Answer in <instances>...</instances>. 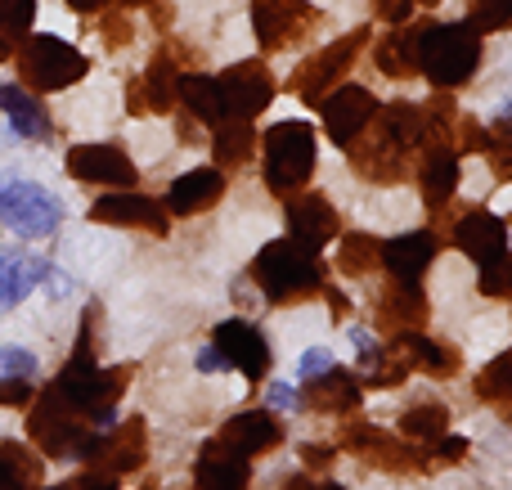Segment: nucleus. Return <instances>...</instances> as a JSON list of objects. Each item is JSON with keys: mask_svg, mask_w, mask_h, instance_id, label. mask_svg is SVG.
Returning <instances> with one entry per match:
<instances>
[{"mask_svg": "<svg viewBox=\"0 0 512 490\" xmlns=\"http://www.w3.org/2000/svg\"><path fill=\"white\" fill-rule=\"evenodd\" d=\"M248 279L261 288L270 306H301L324 293L328 266L319 261V248H306L301 239H274L252 257Z\"/></svg>", "mask_w": 512, "mask_h": 490, "instance_id": "nucleus-1", "label": "nucleus"}, {"mask_svg": "<svg viewBox=\"0 0 512 490\" xmlns=\"http://www.w3.org/2000/svg\"><path fill=\"white\" fill-rule=\"evenodd\" d=\"M481 68V32L472 23H418V72L436 90H459Z\"/></svg>", "mask_w": 512, "mask_h": 490, "instance_id": "nucleus-2", "label": "nucleus"}, {"mask_svg": "<svg viewBox=\"0 0 512 490\" xmlns=\"http://www.w3.org/2000/svg\"><path fill=\"white\" fill-rule=\"evenodd\" d=\"M14 68H18V86L32 95H59V90L77 86L90 72V59L68 45L63 36L50 32H27L23 45L14 50Z\"/></svg>", "mask_w": 512, "mask_h": 490, "instance_id": "nucleus-3", "label": "nucleus"}, {"mask_svg": "<svg viewBox=\"0 0 512 490\" xmlns=\"http://www.w3.org/2000/svg\"><path fill=\"white\" fill-rule=\"evenodd\" d=\"M261 149L270 194L288 198L310 185V176H315V131H310V122H274L261 135Z\"/></svg>", "mask_w": 512, "mask_h": 490, "instance_id": "nucleus-4", "label": "nucleus"}, {"mask_svg": "<svg viewBox=\"0 0 512 490\" xmlns=\"http://www.w3.org/2000/svg\"><path fill=\"white\" fill-rule=\"evenodd\" d=\"M32 401L36 405H32V414H27V437H32V446L41 450L45 459H81V450H86V441L95 437V432L72 410L68 396L50 383L41 396H32Z\"/></svg>", "mask_w": 512, "mask_h": 490, "instance_id": "nucleus-5", "label": "nucleus"}, {"mask_svg": "<svg viewBox=\"0 0 512 490\" xmlns=\"http://www.w3.org/2000/svg\"><path fill=\"white\" fill-rule=\"evenodd\" d=\"M364 45H369V27H355V32L337 36L333 45H324L319 54H310V59L301 63L297 72H292V77H288V90L301 99V104L315 108L319 99L328 95V90L346 81V72H351V63L360 59Z\"/></svg>", "mask_w": 512, "mask_h": 490, "instance_id": "nucleus-6", "label": "nucleus"}, {"mask_svg": "<svg viewBox=\"0 0 512 490\" xmlns=\"http://www.w3.org/2000/svg\"><path fill=\"white\" fill-rule=\"evenodd\" d=\"M346 158H351L355 176L373 180V185H400V180L409 176V167H414V149H405V144L378 122V113L346 144Z\"/></svg>", "mask_w": 512, "mask_h": 490, "instance_id": "nucleus-7", "label": "nucleus"}, {"mask_svg": "<svg viewBox=\"0 0 512 490\" xmlns=\"http://www.w3.org/2000/svg\"><path fill=\"white\" fill-rule=\"evenodd\" d=\"M337 441H342L346 455L364 459V464L382 468V473H427V459L423 450H418V441H405V437H391V432L373 428V423H346L342 432H337Z\"/></svg>", "mask_w": 512, "mask_h": 490, "instance_id": "nucleus-8", "label": "nucleus"}, {"mask_svg": "<svg viewBox=\"0 0 512 490\" xmlns=\"http://www.w3.org/2000/svg\"><path fill=\"white\" fill-rule=\"evenodd\" d=\"M144 459H149V428H144L140 414L117 423V428H108L104 437H90L86 450H81V464H86L90 473H104V477L140 473Z\"/></svg>", "mask_w": 512, "mask_h": 490, "instance_id": "nucleus-9", "label": "nucleus"}, {"mask_svg": "<svg viewBox=\"0 0 512 490\" xmlns=\"http://www.w3.org/2000/svg\"><path fill=\"white\" fill-rule=\"evenodd\" d=\"M319 27V9L310 0H252V32L265 54L301 45Z\"/></svg>", "mask_w": 512, "mask_h": 490, "instance_id": "nucleus-10", "label": "nucleus"}, {"mask_svg": "<svg viewBox=\"0 0 512 490\" xmlns=\"http://www.w3.org/2000/svg\"><path fill=\"white\" fill-rule=\"evenodd\" d=\"M131 378H135V365H117V369H95V374L77 378V383H59V378H54V387L68 396L72 410H77L90 428H113L117 401L126 396Z\"/></svg>", "mask_w": 512, "mask_h": 490, "instance_id": "nucleus-11", "label": "nucleus"}, {"mask_svg": "<svg viewBox=\"0 0 512 490\" xmlns=\"http://www.w3.org/2000/svg\"><path fill=\"white\" fill-rule=\"evenodd\" d=\"M216 95H221V117L256 122L274 104V72L261 59H243L216 77Z\"/></svg>", "mask_w": 512, "mask_h": 490, "instance_id": "nucleus-12", "label": "nucleus"}, {"mask_svg": "<svg viewBox=\"0 0 512 490\" xmlns=\"http://www.w3.org/2000/svg\"><path fill=\"white\" fill-rule=\"evenodd\" d=\"M180 72H185V63H180V41H162V50L149 59V68H144L140 77H131V90H126L131 117L171 113V108H176Z\"/></svg>", "mask_w": 512, "mask_h": 490, "instance_id": "nucleus-13", "label": "nucleus"}, {"mask_svg": "<svg viewBox=\"0 0 512 490\" xmlns=\"http://www.w3.org/2000/svg\"><path fill=\"white\" fill-rule=\"evenodd\" d=\"M0 221L14 234H23V239H45V234L59 230L63 207L59 198H50L32 180H14V185L0 189Z\"/></svg>", "mask_w": 512, "mask_h": 490, "instance_id": "nucleus-14", "label": "nucleus"}, {"mask_svg": "<svg viewBox=\"0 0 512 490\" xmlns=\"http://www.w3.org/2000/svg\"><path fill=\"white\" fill-rule=\"evenodd\" d=\"M63 171L81 185H104V189H135L140 171H135L131 153L122 144H77L63 158Z\"/></svg>", "mask_w": 512, "mask_h": 490, "instance_id": "nucleus-15", "label": "nucleus"}, {"mask_svg": "<svg viewBox=\"0 0 512 490\" xmlns=\"http://www.w3.org/2000/svg\"><path fill=\"white\" fill-rule=\"evenodd\" d=\"M90 221L117 225V230H144V234H158V239L171 234L167 207L153 203L149 194H135V189H113V194L95 198V203H90Z\"/></svg>", "mask_w": 512, "mask_h": 490, "instance_id": "nucleus-16", "label": "nucleus"}, {"mask_svg": "<svg viewBox=\"0 0 512 490\" xmlns=\"http://www.w3.org/2000/svg\"><path fill=\"white\" fill-rule=\"evenodd\" d=\"M212 347L221 351L225 365L239 369L248 383H261L274 369V356H270V347H265L261 329H252L248 320H221L212 329Z\"/></svg>", "mask_w": 512, "mask_h": 490, "instance_id": "nucleus-17", "label": "nucleus"}, {"mask_svg": "<svg viewBox=\"0 0 512 490\" xmlns=\"http://www.w3.org/2000/svg\"><path fill=\"white\" fill-rule=\"evenodd\" d=\"M319 117H324V131L328 140L337 144V149H346V144L355 140V135L364 131V126L373 122V113H378V99L369 95L364 86H333L324 99H319Z\"/></svg>", "mask_w": 512, "mask_h": 490, "instance_id": "nucleus-18", "label": "nucleus"}, {"mask_svg": "<svg viewBox=\"0 0 512 490\" xmlns=\"http://www.w3.org/2000/svg\"><path fill=\"white\" fill-rule=\"evenodd\" d=\"M427 315H432V306H427V297H423V284H400V279H391L378 293V306H373V329H378L382 338L423 333Z\"/></svg>", "mask_w": 512, "mask_h": 490, "instance_id": "nucleus-19", "label": "nucleus"}, {"mask_svg": "<svg viewBox=\"0 0 512 490\" xmlns=\"http://www.w3.org/2000/svg\"><path fill=\"white\" fill-rule=\"evenodd\" d=\"M283 221H288L292 239H301L306 248H324V243H333L337 234H342V216H337V207L328 203L324 194H315V189H297V194H288Z\"/></svg>", "mask_w": 512, "mask_h": 490, "instance_id": "nucleus-20", "label": "nucleus"}, {"mask_svg": "<svg viewBox=\"0 0 512 490\" xmlns=\"http://www.w3.org/2000/svg\"><path fill=\"white\" fill-rule=\"evenodd\" d=\"M360 401H364V383L337 365L306 378L297 392V405H306V410H315V414H355Z\"/></svg>", "mask_w": 512, "mask_h": 490, "instance_id": "nucleus-21", "label": "nucleus"}, {"mask_svg": "<svg viewBox=\"0 0 512 490\" xmlns=\"http://www.w3.org/2000/svg\"><path fill=\"white\" fill-rule=\"evenodd\" d=\"M454 248H459L463 257H472L477 266H486L490 257L508 252V225H504V216L486 212V207H472V212H463L459 225H454Z\"/></svg>", "mask_w": 512, "mask_h": 490, "instance_id": "nucleus-22", "label": "nucleus"}, {"mask_svg": "<svg viewBox=\"0 0 512 490\" xmlns=\"http://www.w3.org/2000/svg\"><path fill=\"white\" fill-rule=\"evenodd\" d=\"M194 477L203 490H248L252 459L239 455V450H230L221 437H212V441H203V450H198Z\"/></svg>", "mask_w": 512, "mask_h": 490, "instance_id": "nucleus-23", "label": "nucleus"}, {"mask_svg": "<svg viewBox=\"0 0 512 490\" xmlns=\"http://www.w3.org/2000/svg\"><path fill=\"white\" fill-rule=\"evenodd\" d=\"M216 437L230 450H239V455L256 459V455H270V450L283 446V423L274 419L270 410H243V414H234Z\"/></svg>", "mask_w": 512, "mask_h": 490, "instance_id": "nucleus-24", "label": "nucleus"}, {"mask_svg": "<svg viewBox=\"0 0 512 490\" xmlns=\"http://www.w3.org/2000/svg\"><path fill=\"white\" fill-rule=\"evenodd\" d=\"M432 261H436V234L432 230H414V234H400V239L382 243V266H387L391 279H400V284H423Z\"/></svg>", "mask_w": 512, "mask_h": 490, "instance_id": "nucleus-25", "label": "nucleus"}, {"mask_svg": "<svg viewBox=\"0 0 512 490\" xmlns=\"http://www.w3.org/2000/svg\"><path fill=\"white\" fill-rule=\"evenodd\" d=\"M221 198H225V176H221V167H194V171H185V176L171 180V189H167V207H171L176 216L212 212Z\"/></svg>", "mask_w": 512, "mask_h": 490, "instance_id": "nucleus-26", "label": "nucleus"}, {"mask_svg": "<svg viewBox=\"0 0 512 490\" xmlns=\"http://www.w3.org/2000/svg\"><path fill=\"white\" fill-rule=\"evenodd\" d=\"M459 153L454 149H423V162H418V189H423V203L432 207V212H441L445 203L454 198V189H459Z\"/></svg>", "mask_w": 512, "mask_h": 490, "instance_id": "nucleus-27", "label": "nucleus"}, {"mask_svg": "<svg viewBox=\"0 0 512 490\" xmlns=\"http://www.w3.org/2000/svg\"><path fill=\"white\" fill-rule=\"evenodd\" d=\"M0 108H5L9 126H14L23 140H50L54 126H50V113H45L41 95L23 86H0Z\"/></svg>", "mask_w": 512, "mask_h": 490, "instance_id": "nucleus-28", "label": "nucleus"}, {"mask_svg": "<svg viewBox=\"0 0 512 490\" xmlns=\"http://www.w3.org/2000/svg\"><path fill=\"white\" fill-rule=\"evenodd\" d=\"M396 342H400V347H405L409 365H414V369H423L427 378H441V383H450V378L463 369L459 351H454L450 342H432V338H427V333H400Z\"/></svg>", "mask_w": 512, "mask_h": 490, "instance_id": "nucleus-29", "label": "nucleus"}, {"mask_svg": "<svg viewBox=\"0 0 512 490\" xmlns=\"http://www.w3.org/2000/svg\"><path fill=\"white\" fill-rule=\"evenodd\" d=\"M373 63H378V72H387V77H396V81L418 77V27L400 23L396 32L382 36V41L373 45Z\"/></svg>", "mask_w": 512, "mask_h": 490, "instance_id": "nucleus-30", "label": "nucleus"}, {"mask_svg": "<svg viewBox=\"0 0 512 490\" xmlns=\"http://www.w3.org/2000/svg\"><path fill=\"white\" fill-rule=\"evenodd\" d=\"M252 153H256V126L243 122V117H221V122H216V135H212L216 167L239 171L252 162Z\"/></svg>", "mask_w": 512, "mask_h": 490, "instance_id": "nucleus-31", "label": "nucleus"}, {"mask_svg": "<svg viewBox=\"0 0 512 490\" xmlns=\"http://www.w3.org/2000/svg\"><path fill=\"white\" fill-rule=\"evenodd\" d=\"M45 482V459L23 441H0V490H36Z\"/></svg>", "mask_w": 512, "mask_h": 490, "instance_id": "nucleus-32", "label": "nucleus"}, {"mask_svg": "<svg viewBox=\"0 0 512 490\" xmlns=\"http://www.w3.org/2000/svg\"><path fill=\"white\" fill-rule=\"evenodd\" d=\"M176 104H185V117H198L203 126L221 122V95H216V77L207 72H180L176 81Z\"/></svg>", "mask_w": 512, "mask_h": 490, "instance_id": "nucleus-33", "label": "nucleus"}, {"mask_svg": "<svg viewBox=\"0 0 512 490\" xmlns=\"http://www.w3.org/2000/svg\"><path fill=\"white\" fill-rule=\"evenodd\" d=\"M50 266L36 257H0V311H14L36 284H45Z\"/></svg>", "mask_w": 512, "mask_h": 490, "instance_id": "nucleus-34", "label": "nucleus"}, {"mask_svg": "<svg viewBox=\"0 0 512 490\" xmlns=\"http://www.w3.org/2000/svg\"><path fill=\"white\" fill-rule=\"evenodd\" d=\"M337 270L346 279H369L373 270L382 266V239H373L369 230H355V234H337Z\"/></svg>", "mask_w": 512, "mask_h": 490, "instance_id": "nucleus-35", "label": "nucleus"}, {"mask_svg": "<svg viewBox=\"0 0 512 490\" xmlns=\"http://www.w3.org/2000/svg\"><path fill=\"white\" fill-rule=\"evenodd\" d=\"M32 18H36V0H0V63L14 59L23 36L32 32Z\"/></svg>", "mask_w": 512, "mask_h": 490, "instance_id": "nucleus-36", "label": "nucleus"}, {"mask_svg": "<svg viewBox=\"0 0 512 490\" xmlns=\"http://www.w3.org/2000/svg\"><path fill=\"white\" fill-rule=\"evenodd\" d=\"M477 396L486 405H495V410L508 419V405H512V351H499V356L477 374Z\"/></svg>", "mask_w": 512, "mask_h": 490, "instance_id": "nucleus-37", "label": "nucleus"}, {"mask_svg": "<svg viewBox=\"0 0 512 490\" xmlns=\"http://www.w3.org/2000/svg\"><path fill=\"white\" fill-rule=\"evenodd\" d=\"M445 428H450V410L436 401H418L414 410H405V419H400V437L405 441H432V437H441Z\"/></svg>", "mask_w": 512, "mask_h": 490, "instance_id": "nucleus-38", "label": "nucleus"}, {"mask_svg": "<svg viewBox=\"0 0 512 490\" xmlns=\"http://www.w3.org/2000/svg\"><path fill=\"white\" fill-rule=\"evenodd\" d=\"M481 153H486L490 167H495V180L512 176V126H508V113L495 117V126H490L486 140H481Z\"/></svg>", "mask_w": 512, "mask_h": 490, "instance_id": "nucleus-39", "label": "nucleus"}, {"mask_svg": "<svg viewBox=\"0 0 512 490\" xmlns=\"http://www.w3.org/2000/svg\"><path fill=\"white\" fill-rule=\"evenodd\" d=\"M468 23L481 36L504 32V27H512V0H468Z\"/></svg>", "mask_w": 512, "mask_h": 490, "instance_id": "nucleus-40", "label": "nucleus"}, {"mask_svg": "<svg viewBox=\"0 0 512 490\" xmlns=\"http://www.w3.org/2000/svg\"><path fill=\"white\" fill-rule=\"evenodd\" d=\"M418 450H423V459H427V473L432 468H450V464H459V459H468V437H432V441H418Z\"/></svg>", "mask_w": 512, "mask_h": 490, "instance_id": "nucleus-41", "label": "nucleus"}, {"mask_svg": "<svg viewBox=\"0 0 512 490\" xmlns=\"http://www.w3.org/2000/svg\"><path fill=\"white\" fill-rule=\"evenodd\" d=\"M481 293L495 297V302H508V293H512V257L508 252H499V257H490L486 266H481Z\"/></svg>", "mask_w": 512, "mask_h": 490, "instance_id": "nucleus-42", "label": "nucleus"}, {"mask_svg": "<svg viewBox=\"0 0 512 490\" xmlns=\"http://www.w3.org/2000/svg\"><path fill=\"white\" fill-rule=\"evenodd\" d=\"M32 369H36V356H32V351H23V347H0V383H5V378H32Z\"/></svg>", "mask_w": 512, "mask_h": 490, "instance_id": "nucleus-43", "label": "nucleus"}, {"mask_svg": "<svg viewBox=\"0 0 512 490\" xmlns=\"http://www.w3.org/2000/svg\"><path fill=\"white\" fill-rule=\"evenodd\" d=\"M131 36H135V27H131V18H126V9H108V18H104L108 50H126V45H131Z\"/></svg>", "mask_w": 512, "mask_h": 490, "instance_id": "nucleus-44", "label": "nucleus"}, {"mask_svg": "<svg viewBox=\"0 0 512 490\" xmlns=\"http://www.w3.org/2000/svg\"><path fill=\"white\" fill-rule=\"evenodd\" d=\"M414 0H373V14L382 18V23H391V27H400V23H409L414 18Z\"/></svg>", "mask_w": 512, "mask_h": 490, "instance_id": "nucleus-45", "label": "nucleus"}, {"mask_svg": "<svg viewBox=\"0 0 512 490\" xmlns=\"http://www.w3.org/2000/svg\"><path fill=\"white\" fill-rule=\"evenodd\" d=\"M14 405H32V383L27 378H5L0 383V410H14Z\"/></svg>", "mask_w": 512, "mask_h": 490, "instance_id": "nucleus-46", "label": "nucleus"}, {"mask_svg": "<svg viewBox=\"0 0 512 490\" xmlns=\"http://www.w3.org/2000/svg\"><path fill=\"white\" fill-rule=\"evenodd\" d=\"M351 342H355V356H360V369H364V374H369V369H373V360H378V338H373V333L369 329H355L351 333Z\"/></svg>", "mask_w": 512, "mask_h": 490, "instance_id": "nucleus-47", "label": "nucleus"}, {"mask_svg": "<svg viewBox=\"0 0 512 490\" xmlns=\"http://www.w3.org/2000/svg\"><path fill=\"white\" fill-rule=\"evenodd\" d=\"M337 360H333V351H324V347H310L306 356H301V378H315V374H324V369H333Z\"/></svg>", "mask_w": 512, "mask_h": 490, "instance_id": "nucleus-48", "label": "nucleus"}, {"mask_svg": "<svg viewBox=\"0 0 512 490\" xmlns=\"http://www.w3.org/2000/svg\"><path fill=\"white\" fill-rule=\"evenodd\" d=\"M337 450L333 446H301V464L315 468V473H324V468H333Z\"/></svg>", "mask_w": 512, "mask_h": 490, "instance_id": "nucleus-49", "label": "nucleus"}, {"mask_svg": "<svg viewBox=\"0 0 512 490\" xmlns=\"http://www.w3.org/2000/svg\"><path fill=\"white\" fill-rule=\"evenodd\" d=\"M68 490H117V482H113V477H104V473H90V468H86V473H77V477H72V486Z\"/></svg>", "mask_w": 512, "mask_h": 490, "instance_id": "nucleus-50", "label": "nucleus"}, {"mask_svg": "<svg viewBox=\"0 0 512 490\" xmlns=\"http://www.w3.org/2000/svg\"><path fill=\"white\" fill-rule=\"evenodd\" d=\"M283 490H346V486H337V482H319V477H310V473H292L288 482H283Z\"/></svg>", "mask_w": 512, "mask_h": 490, "instance_id": "nucleus-51", "label": "nucleus"}, {"mask_svg": "<svg viewBox=\"0 0 512 490\" xmlns=\"http://www.w3.org/2000/svg\"><path fill=\"white\" fill-rule=\"evenodd\" d=\"M319 297H324V302H328V311H333V320H346V315H351V302H346V297L337 293L333 284H324V293H319Z\"/></svg>", "mask_w": 512, "mask_h": 490, "instance_id": "nucleus-52", "label": "nucleus"}, {"mask_svg": "<svg viewBox=\"0 0 512 490\" xmlns=\"http://www.w3.org/2000/svg\"><path fill=\"white\" fill-rule=\"evenodd\" d=\"M198 369H203V374H221V369H230V365H225V356L216 347H207V351H198Z\"/></svg>", "mask_w": 512, "mask_h": 490, "instance_id": "nucleus-53", "label": "nucleus"}, {"mask_svg": "<svg viewBox=\"0 0 512 490\" xmlns=\"http://www.w3.org/2000/svg\"><path fill=\"white\" fill-rule=\"evenodd\" d=\"M270 405H279V410H292V405H297V392H292V387H283V383H274L270 387Z\"/></svg>", "mask_w": 512, "mask_h": 490, "instance_id": "nucleus-54", "label": "nucleus"}, {"mask_svg": "<svg viewBox=\"0 0 512 490\" xmlns=\"http://www.w3.org/2000/svg\"><path fill=\"white\" fill-rule=\"evenodd\" d=\"M63 5H68L72 14H99V9H104L108 0H63Z\"/></svg>", "mask_w": 512, "mask_h": 490, "instance_id": "nucleus-55", "label": "nucleus"}, {"mask_svg": "<svg viewBox=\"0 0 512 490\" xmlns=\"http://www.w3.org/2000/svg\"><path fill=\"white\" fill-rule=\"evenodd\" d=\"M149 5L158 9V14H153V18H158V27H171V18H176L171 9H176V5H171V0H149Z\"/></svg>", "mask_w": 512, "mask_h": 490, "instance_id": "nucleus-56", "label": "nucleus"}, {"mask_svg": "<svg viewBox=\"0 0 512 490\" xmlns=\"http://www.w3.org/2000/svg\"><path fill=\"white\" fill-rule=\"evenodd\" d=\"M117 5H126V9H140V5H149V0H117Z\"/></svg>", "mask_w": 512, "mask_h": 490, "instance_id": "nucleus-57", "label": "nucleus"}, {"mask_svg": "<svg viewBox=\"0 0 512 490\" xmlns=\"http://www.w3.org/2000/svg\"><path fill=\"white\" fill-rule=\"evenodd\" d=\"M414 5H423V9H436V5H441V0H414Z\"/></svg>", "mask_w": 512, "mask_h": 490, "instance_id": "nucleus-58", "label": "nucleus"}, {"mask_svg": "<svg viewBox=\"0 0 512 490\" xmlns=\"http://www.w3.org/2000/svg\"><path fill=\"white\" fill-rule=\"evenodd\" d=\"M36 490H68V486H36Z\"/></svg>", "mask_w": 512, "mask_h": 490, "instance_id": "nucleus-59", "label": "nucleus"}, {"mask_svg": "<svg viewBox=\"0 0 512 490\" xmlns=\"http://www.w3.org/2000/svg\"><path fill=\"white\" fill-rule=\"evenodd\" d=\"M198 490H203V486H198Z\"/></svg>", "mask_w": 512, "mask_h": 490, "instance_id": "nucleus-60", "label": "nucleus"}]
</instances>
